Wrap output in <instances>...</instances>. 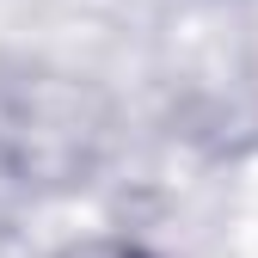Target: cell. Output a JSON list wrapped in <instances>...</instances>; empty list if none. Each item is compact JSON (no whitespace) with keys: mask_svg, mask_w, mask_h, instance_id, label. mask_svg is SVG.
<instances>
[{"mask_svg":"<svg viewBox=\"0 0 258 258\" xmlns=\"http://www.w3.org/2000/svg\"><path fill=\"white\" fill-rule=\"evenodd\" d=\"M55 258H160L154 246H142V240H129V234H80V240H68Z\"/></svg>","mask_w":258,"mask_h":258,"instance_id":"6da1fadb","label":"cell"}]
</instances>
